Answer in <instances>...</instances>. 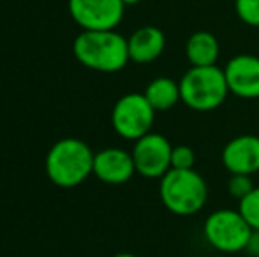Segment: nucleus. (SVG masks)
Segmentation results:
<instances>
[{
	"label": "nucleus",
	"mask_w": 259,
	"mask_h": 257,
	"mask_svg": "<svg viewBox=\"0 0 259 257\" xmlns=\"http://www.w3.org/2000/svg\"><path fill=\"white\" fill-rule=\"evenodd\" d=\"M254 182H252V176L250 175H231L228 180V192L240 201L243 199L245 195H249L254 190Z\"/></svg>",
	"instance_id": "obj_18"
},
{
	"label": "nucleus",
	"mask_w": 259,
	"mask_h": 257,
	"mask_svg": "<svg viewBox=\"0 0 259 257\" xmlns=\"http://www.w3.org/2000/svg\"><path fill=\"white\" fill-rule=\"evenodd\" d=\"M143 93L155 111H169L182 100L180 81H175L167 76L152 79Z\"/></svg>",
	"instance_id": "obj_14"
},
{
	"label": "nucleus",
	"mask_w": 259,
	"mask_h": 257,
	"mask_svg": "<svg viewBox=\"0 0 259 257\" xmlns=\"http://www.w3.org/2000/svg\"><path fill=\"white\" fill-rule=\"evenodd\" d=\"M123 9L122 0H69V13L83 30H115Z\"/></svg>",
	"instance_id": "obj_8"
},
{
	"label": "nucleus",
	"mask_w": 259,
	"mask_h": 257,
	"mask_svg": "<svg viewBox=\"0 0 259 257\" xmlns=\"http://www.w3.org/2000/svg\"><path fill=\"white\" fill-rule=\"evenodd\" d=\"M94 153L81 139L65 137L52 146L46 157V175L57 187L72 189L94 175Z\"/></svg>",
	"instance_id": "obj_2"
},
{
	"label": "nucleus",
	"mask_w": 259,
	"mask_h": 257,
	"mask_svg": "<svg viewBox=\"0 0 259 257\" xmlns=\"http://www.w3.org/2000/svg\"><path fill=\"white\" fill-rule=\"evenodd\" d=\"M173 144L159 132H148L134 141L133 159L136 173L143 178L160 180L171 169Z\"/></svg>",
	"instance_id": "obj_7"
},
{
	"label": "nucleus",
	"mask_w": 259,
	"mask_h": 257,
	"mask_svg": "<svg viewBox=\"0 0 259 257\" xmlns=\"http://www.w3.org/2000/svg\"><path fill=\"white\" fill-rule=\"evenodd\" d=\"M129 59L136 64H152L162 55L166 48V37L160 28L154 25L141 27L127 39Z\"/></svg>",
	"instance_id": "obj_12"
},
{
	"label": "nucleus",
	"mask_w": 259,
	"mask_h": 257,
	"mask_svg": "<svg viewBox=\"0 0 259 257\" xmlns=\"http://www.w3.org/2000/svg\"><path fill=\"white\" fill-rule=\"evenodd\" d=\"M229 93L240 99H259V57L236 55L224 67Z\"/></svg>",
	"instance_id": "obj_9"
},
{
	"label": "nucleus",
	"mask_w": 259,
	"mask_h": 257,
	"mask_svg": "<svg viewBox=\"0 0 259 257\" xmlns=\"http://www.w3.org/2000/svg\"><path fill=\"white\" fill-rule=\"evenodd\" d=\"M235 13L249 27H259V0H235Z\"/></svg>",
	"instance_id": "obj_16"
},
{
	"label": "nucleus",
	"mask_w": 259,
	"mask_h": 257,
	"mask_svg": "<svg viewBox=\"0 0 259 257\" xmlns=\"http://www.w3.org/2000/svg\"><path fill=\"white\" fill-rule=\"evenodd\" d=\"M196 153L187 144H177L171 151V169H194Z\"/></svg>",
	"instance_id": "obj_17"
},
{
	"label": "nucleus",
	"mask_w": 259,
	"mask_h": 257,
	"mask_svg": "<svg viewBox=\"0 0 259 257\" xmlns=\"http://www.w3.org/2000/svg\"><path fill=\"white\" fill-rule=\"evenodd\" d=\"M159 195L171 213L191 217L206 204L208 187L196 169H169L160 178Z\"/></svg>",
	"instance_id": "obj_3"
},
{
	"label": "nucleus",
	"mask_w": 259,
	"mask_h": 257,
	"mask_svg": "<svg viewBox=\"0 0 259 257\" xmlns=\"http://www.w3.org/2000/svg\"><path fill=\"white\" fill-rule=\"evenodd\" d=\"M245 254H249L250 257H259V231L252 229L249 243H247V247H245Z\"/></svg>",
	"instance_id": "obj_19"
},
{
	"label": "nucleus",
	"mask_w": 259,
	"mask_h": 257,
	"mask_svg": "<svg viewBox=\"0 0 259 257\" xmlns=\"http://www.w3.org/2000/svg\"><path fill=\"white\" fill-rule=\"evenodd\" d=\"M125 6H134V4H140V2H143V0H122Z\"/></svg>",
	"instance_id": "obj_20"
},
{
	"label": "nucleus",
	"mask_w": 259,
	"mask_h": 257,
	"mask_svg": "<svg viewBox=\"0 0 259 257\" xmlns=\"http://www.w3.org/2000/svg\"><path fill=\"white\" fill-rule=\"evenodd\" d=\"M238 210L243 215V219L249 222V226L259 231V187H254L252 192L240 199Z\"/></svg>",
	"instance_id": "obj_15"
},
{
	"label": "nucleus",
	"mask_w": 259,
	"mask_h": 257,
	"mask_svg": "<svg viewBox=\"0 0 259 257\" xmlns=\"http://www.w3.org/2000/svg\"><path fill=\"white\" fill-rule=\"evenodd\" d=\"M72 52L79 64L99 72H118L131 60L127 39L115 30H83Z\"/></svg>",
	"instance_id": "obj_1"
},
{
	"label": "nucleus",
	"mask_w": 259,
	"mask_h": 257,
	"mask_svg": "<svg viewBox=\"0 0 259 257\" xmlns=\"http://www.w3.org/2000/svg\"><path fill=\"white\" fill-rule=\"evenodd\" d=\"M203 234L206 243L222 254L245 252L252 227L249 226L240 210L222 208L211 212L203 224Z\"/></svg>",
	"instance_id": "obj_5"
},
{
	"label": "nucleus",
	"mask_w": 259,
	"mask_h": 257,
	"mask_svg": "<svg viewBox=\"0 0 259 257\" xmlns=\"http://www.w3.org/2000/svg\"><path fill=\"white\" fill-rule=\"evenodd\" d=\"M180 93L182 102L192 111L208 113L217 110L229 95L224 69L217 65H191V69L180 79Z\"/></svg>",
	"instance_id": "obj_4"
},
{
	"label": "nucleus",
	"mask_w": 259,
	"mask_h": 257,
	"mask_svg": "<svg viewBox=\"0 0 259 257\" xmlns=\"http://www.w3.org/2000/svg\"><path fill=\"white\" fill-rule=\"evenodd\" d=\"M221 55V46L211 32L199 30L194 32L185 42V57L194 67L215 65Z\"/></svg>",
	"instance_id": "obj_13"
},
{
	"label": "nucleus",
	"mask_w": 259,
	"mask_h": 257,
	"mask_svg": "<svg viewBox=\"0 0 259 257\" xmlns=\"http://www.w3.org/2000/svg\"><path fill=\"white\" fill-rule=\"evenodd\" d=\"M222 166L231 175H250L259 171V136L242 134L226 143L221 153Z\"/></svg>",
	"instance_id": "obj_10"
},
{
	"label": "nucleus",
	"mask_w": 259,
	"mask_h": 257,
	"mask_svg": "<svg viewBox=\"0 0 259 257\" xmlns=\"http://www.w3.org/2000/svg\"><path fill=\"white\" fill-rule=\"evenodd\" d=\"M113 257H136L134 254H129V252H122V254H115Z\"/></svg>",
	"instance_id": "obj_21"
},
{
	"label": "nucleus",
	"mask_w": 259,
	"mask_h": 257,
	"mask_svg": "<svg viewBox=\"0 0 259 257\" xmlns=\"http://www.w3.org/2000/svg\"><path fill=\"white\" fill-rule=\"evenodd\" d=\"M155 113L145 93H127L113 106L111 125L120 137L138 141L145 134L152 132Z\"/></svg>",
	"instance_id": "obj_6"
},
{
	"label": "nucleus",
	"mask_w": 259,
	"mask_h": 257,
	"mask_svg": "<svg viewBox=\"0 0 259 257\" xmlns=\"http://www.w3.org/2000/svg\"><path fill=\"white\" fill-rule=\"evenodd\" d=\"M94 175L109 185H122L136 175L133 153L122 148H104L94 157Z\"/></svg>",
	"instance_id": "obj_11"
}]
</instances>
